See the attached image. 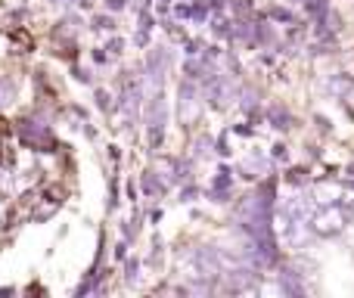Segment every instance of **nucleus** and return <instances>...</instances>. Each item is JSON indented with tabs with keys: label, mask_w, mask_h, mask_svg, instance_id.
<instances>
[{
	"label": "nucleus",
	"mask_w": 354,
	"mask_h": 298,
	"mask_svg": "<svg viewBox=\"0 0 354 298\" xmlns=\"http://www.w3.org/2000/svg\"><path fill=\"white\" fill-rule=\"evenodd\" d=\"M112 28H115V22L109 16H93V31H112Z\"/></svg>",
	"instance_id": "obj_12"
},
{
	"label": "nucleus",
	"mask_w": 354,
	"mask_h": 298,
	"mask_svg": "<svg viewBox=\"0 0 354 298\" xmlns=\"http://www.w3.org/2000/svg\"><path fill=\"white\" fill-rule=\"evenodd\" d=\"M345 224H348V214H345V208L339 205V202L320 205L317 212L311 214V227L317 236H339V233L345 230Z\"/></svg>",
	"instance_id": "obj_2"
},
{
	"label": "nucleus",
	"mask_w": 354,
	"mask_h": 298,
	"mask_svg": "<svg viewBox=\"0 0 354 298\" xmlns=\"http://www.w3.org/2000/svg\"><path fill=\"white\" fill-rule=\"evenodd\" d=\"M124 3H128V0H106V6H109L112 12H115V10H124Z\"/></svg>",
	"instance_id": "obj_16"
},
{
	"label": "nucleus",
	"mask_w": 354,
	"mask_h": 298,
	"mask_svg": "<svg viewBox=\"0 0 354 298\" xmlns=\"http://www.w3.org/2000/svg\"><path fill=\"white\" fill-rule=\"evenodd\" d=\"M270 122H274V128H289V115L283 109H270Z\"/></svg>",
	"instance_id": "obj_11"
},
{
	"label": "nucleus",
	"mask_w": 354,
	"mask_h": 298,
	"mask_svg": "<svg viewBox=\"0 0 354 298\" xmlns=\"http://www.w3.org/2000/svg\"><path fill=\"white\" fill-rule=\"evenodd\" d=\"M165 124H168V103L159 87L147 103V137H149V147L153 149H159L162 140H165Z\"/></svg>",
	"instance_id": "obj_1"
},
{
	"label": "nucleus",
	"mask_w": 354,
	"mask_h": 298,
	"mask_svg": "<svg viewBox=\"0 0 354 298\" xmlns=\"http://www.w3.org/2000/svg\"><path fill=\"white\" fill-rule=\"evenodd\" d=\"M326 87H330V91H336V93H342V91H348V81H342V78H339V81H330V84H326Z\"/></svg>",
	"instance_id": "obj_15"
},
{
	"label": "nucleus",
	"mask_w": 354,
	"mask_h": 298,
	"mask_svg": "<svg viewBox=\"0 0 354 298\" xmlns=\"http://www.w3.org/2000/svg\"><path fill=\"white\" fill-rule=\"evenodd\" d=\"M314 196H317V202L320 205H333V202H339L342 199V187H339V183H317V187H314Z\"/></svg>",
	"instance_id": "obj_6"
},
{
	"label": "nucleus",
	"mask_w": 354,
	"mask_h": 298,
	"mask_svg": "<svg viewBox=\"0 0 354 298\" xmlns=\"http://www.w3.org/2000/svg\"><path fill=\"white\" fill-rule=\"evenodd\" d=\"M202 115V97L199 91H196L189 81H183L180 84V93H177V118H180V124H196Z\"/></svg>",
	"instance_id": "obj_4"
},
{
	"label": "nucleus",
	"mask_w": 354,
	"mask_h": 298,
	"mask_svg": "<svg viewBox=\"0 0 354 298\" xmlns=\"http://www.w3.org/2000/svg\"><path fill=\"white\" fill-rule=\"evenodd\" d=\"M16 131H19V140H22L25 147H31L37 152H53L56 149V140H53V134H50L47 124H37V122H31V118H22V122L16 124Z\"/></svg>",
	"instance_id": "obj_3"
},
{
	"label": "nucleus",
	"mask_w": 354,
	"mask_h": 298,
	"mask_svg": "<svg viewBox=\"0 0 354 298\" xmlns=\"http://www.w3.org/2000/svg\"><path fill=\"white\" fill-rule=\"evenodd\" d=\"M140 187H143V193L147 196H162L165 193V183L159 180V171H143Z\"/></svg>",
	"instance_id": "obj_7"
},
{
	"label": "nucleus",
	"mask_w": 354,
	"mask_h": 298,
	"mask_svg": "<svg viewBox=\"0 0 354 298\" xmlns=\"http://www.w3.org/2000/svg\"><path fill=\"white\" fill-rule=\"evenodd\" d=\"M149 31H153V19H149V12L143 10V16H140V35H137V44H147Z\"/></svg>",
	"instance_id": "obj_10"
},
{
	"label": "nucleus",
	"mask_w": 354,
	"mask_h": 298,
	"mask_svg": "<svg viewBox=\"0 0 354 298\" xmlns=\"http://www.w3.org/2000/svg\"><path fill=\"white\" fill-rule=\"evenodd\" d=\"M97 103H100V109H112V100L106 91H97Z\"/></svg>",
	"instance_id": "obj_13"
},
{
	"label": "nucleus",
	"mask_w": 354,
	"mask_h": 298,
	"mask_svg": "<svg viewBox=\"0 0 354 298\" xmlns=\"http://www.w3.org/2000/svg\"><path fill=\"white\" fill-rule=\"evenodd\" d=\"M128 280H131V283H137V261H131V264H128Z\"/></svg>",
	"instance_id": "obj_17"
},
{
	"label": "nucleus",
	"mask_w": 354,
	"mask_h": 298,
	"mask_svg": "<svg viewBox=\"0 0 354 298\" xmlns=\"http://www.w3.org/2000/svg\"><path fill=\"white\" fill-rule=\"evenodd\" d=\"M106 50H109V53H122V50H124V41H122V37H112V41H109V47H106Z\"/></svg>",
	"instance_id": "obj_14"
},
{
	"label": "nucleus",
	"mask_w": 354,
	"mask_h": 298,
	"mask_svg": "<svg viewBox=\"0 0 354 298\" xmlns=\"http://www.w3.org/2000/svg\"><path fill=\"white\" fill-rule=\"evenodd\" d=\"M81 3H87V0H81Z\"/></svg>",
	"instance_id": "obj_18"
},
{
	"label": "nucleus",
	"mask_w": 354,
	"mask_h": 298,
	"mask_svg": "<svg viewBox=\"0 0 354 298\" xmlns=\"http://www.w3.org/2000/svg\"><path fill=\"white\" fill-rule=\"evenodd\" d=\"M230 180H233L230 171L221 168V171H218V177H214V189H212L214 199H218V202H221V196H227V189H230Z\"/></svg>",
	"instance_id": "obj_8"
},
{
	"label": "nucleus",
	"mask_w": 354,
	"mask_h": 298,
	"mask_svg": "<svg viewBox=\"0 0 354 298\" xmlns=\"http://www.w3.org/2000/svg\"><path fill=\"white\" fill-rule=\"evenodd\" d=\"M12 100H16V91H12V84L6 78H0V112L10 109Z\"/></svg>",
	"instance_id": "obj_9"
},
{
	"label": "nucleus",
	"mask_w": 354,
	"mask_h": 298,
	"mask_svg": "<svg viewBox=\"0 0 354 298\" xmlns=\"http://www.w3.org/2000/svg\"><path fill=\"white\" fill-rule=\"evenodd\" d=\"M233 97H236V91H233V81L230 78H224V75H212V78H208V100H212L214 109L230 106Z\"/></svg>",
	"instance_id": "obj_5"
}]
</instances>
